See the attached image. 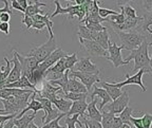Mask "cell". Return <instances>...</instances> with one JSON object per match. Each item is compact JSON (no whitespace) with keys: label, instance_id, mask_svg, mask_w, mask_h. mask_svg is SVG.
I'll use <instances>...</instances> for the list:
<instances>
[{"label":"cell","instance_id":"obj_46","mask_svg":"<svg viewBox=\"0 0 152 128\" xmlns=\"http://www.w3.org/2000/svg\"><path fill=\"white\" fill-rule=\"evenodd\" d=\"M17 114H10V115H0V125L4 124L5 122H7L9 120H12L16 118Z\"/></svg>","mask_w":152,"mask_h":128},{"label":"cell","instance_id":"obj_12","mask_svg":"<svg viewBox=\"0 0 152 128\" xmlns=\"http://www.w3.org/2000/svg\"><path fill=\"white\" fill-rule=\"evenodd\" d=\"M79 43L81 46L85 47L87 52L92 56H100V57H107L108 51L102 49L96 41L94 40H86V39H81L79 38Z\"/></svg>","mask_w":152,"mask_h":128},{"label":"cell","instance_id":"obj_7","mask_svg":"<svg viewBox=\"0 0 152 128\" xmlns=\"http://www.w3.org/2000/svg\"><path fill=\"white\" fill-rule=\"evenodd\" d=\"M129 101H130L129 93H128V91H127V90H125L123 93H121V96L117 97L115 101H113L112 103H109V104H107L106 106L104 107V108H106V109H104V111L111 112V113H113L114 115H115V114H117V113H121V112L123 111L126 107H128ZM102 110H104V109H102Z\"/></svg>","mask_w":152,"mask_h":128},{"label":"cell","instance_id":"obj_33","mask_svg":"<svg viewBox=\"0 0 152 128\" xmlns=\"http://www.w3.org/2000/svg\"><path fill=\"white\" fill-rule=\"evenodd\" d=\"M64 67H66V70H72L74 68V66L76 65V63L78 62V58H77V55L76 53H73L71 55H66L64 58Z\"/></svg>","mask_w":152,"mask_h":128},{"label":"cell","instance_id":"obj_11","mask_svg":"<svg viewBox=\"0 0 152 128\" xmlns=\"http://www.w3.org/2000/svg\"><path fill=\"white\" fill-rule=\"evenodd\" d=\"M66 55H69V54H68L66 52H64L61 48H57L56 50H55L54 52L51 53V54L49 55V56H48L42 63H40V64L38 65V67L45 72L48 69L51 68L53 65H55L58 60H61V58L66 57Z\"/></svg>","mask_w":152,"mask_h":128},{"label":"cell","instance_id":"obj_39","mask_svg":"<svg viewBox=\"0 0 152 128\" xmlns=\"http://www.w3.org/2000/svg\"><path fill=\"white\" fill-rule=\"evenodd\" d=\"M142 128H151L152 114L148 113V112H145L142 118Z\"/></svg>","mask_w":152,"mask_h":128},{"label":"cell","instance_id":"obj_53","mask_svg":"<svg viewBox=\"0 0 152 128\" xmlns=\"http://www.w3.org/2000/svg\"><path fill=\"white\" fill-rule=\"evenodd\" d=\"M66 128H76L75 124H69V125H66Z\"/></svg>","mask_w":152,"mask_h":128},{"label":"cell","instance_id":"obj_16","mask_svg":"<svg viewBox=\"0 0 152 128\" xmlns=\"http://www.w3.org/2000/svg\"><path fill=\"white\" fill-rule=\"evenodd\" d=\"M2 88H17V89H28V90H33L35 93H38L37 88L34 85H32L28 79L26 77V76L21 75V77L19 78L18 81L15 82V83L9 84V85L3 86Z\"/></svg>","mask_w":152,"mask_h":128},{"label":"cell","instance_id":"obj_21","mask_svg":"<svg viewBox=\"0 0 152 128\" xmlns=\"http://www.w3.org/2000/svg\"><path fill=\"white\" fill-rule=\"evenodd\" d=\"M100 85H102V89L107 91V93L109 94V96L111 97L112 101H115L117 97H119L123 93V91L119 88L114 87L111 83H107V82H102L100 81Z\"/></svg>","mask_w":152,"mask_h":128},{"label":"cell","instance_id":"obj_27","mask_svg":"<svg viewBox=\"0 0 152 128\" xmlns=\"http://www.w3.org/2000/svg\"><path fill=\"white\" fill-rule=\"evenodd\" d=\"M95 34H96L95 32H92V31H90V30H88V29L86 28V26L80 24V26H78V33H77V35H78V37L81 38V39L94 40Z\"/></svg>","mask_w":152,"mask_h":128},{"label":"cell","instance_id":"obj_15","mask_svg":"<svg viewBox=\"0 0 152 128\" xmlns=\"http://www.w3.org/2000/svg\"><path fill=\"white\" fill-rule=\"evenodd\" d=\"M95 96L99 97L100 100H102V102H100V104H99V111L104 109V107L107 104H109V103H111V101H112L111 97H110L109 94L107 93V91L104 90V89H102V88L97 87V86H94V90L91 93V100L95 99Z\"/></svg>","mask_w":152,"mask_h":128},{"label":"cell","instance_id":"obj_17","mask_svg":"<svg viewBox=\"0 0 152 128\" xmlns=\"http://www.w3.org/2000/svg\"><path fill=\"white\" fill-rule=\"evenodd\" d=\"M87 107H88V103H87L86 100L73 102L69 112L66 113V116L73 115V114H79L80 116H83L85 115L86 110H87Z\"/></svg>","mask_w":152,"mask_h":128},{"label":"cell","instance_id":"obj_54","mask_svg":"<svg viewBox=\"0 0 152 128\" xmlns=\"http://www.w3.org/2000/svg\"><path fill=\"white\" fill-rule=\"evenodd\" d=\"M150 68H151V73H152V54L150 56Z\"/></svg>","mask_w":152,"mask_h":128},{"label":"cell","instance_id":"obj_31","mask_svg":"<svg viewBox=\"0 0 152 128\" xmlns=\"http://www.w3.org/2000/svg\"><path fill=\"white\" fill-rule=\"evenodd\" d=\"M138 26L142 28V31H147L148 29H149V26H152V11L144 13L142 24Z\"/></svg>","mask_w":152,"mask_h":128},{"label":"cell","instance_id":"obj_52","mask_svg":"<svg viewBox=\"0 0 152 128\" xmlns=\"http://www.w3.org/2000/svg\"><path fill=\"white\" fill-rule=\"evenodd\" d=\"M121 128H133V127L130 125H128V124H123V126H121Z\"/></svg>","mask_w":152,"mask_h":128},{"label":"cell","instance_id":"obj_20","mask_svg":"<svg viewBox=\"0 0 152 128\" xmlns=\"http://www.w3.org/2000/svg\"><path fill=\"white\" fill-rule=\"evenodd\" d=\"M68 92L71 93H89L86 89V87L74 77H69L68 82Z\"/></svg>","mask_w":152,"mask_h":128},{"label":"cell","instance_id":"obj_50","mask_svg":"<svg viewBox=\"0 0 152 128\" xmlns=\"http://www.w3.org/2000/svg\"><path fill=\"white\" fill-rule=\"evenodd\" d=\"M14 119L12 120H9L7 122H5L4 125H3V128H14V121H13Z\"/></svg>","mask_w":152,"mask_h":128},{"label":"cell","instance_id":"obj_25","mask_svg":"<svg viewBox=\"0 0 152 128\" xmlns=\"http://www.w3.org/2000/svg\"><path fill=\"white\" fill-rule=\"evenodd\" d=\"M40 7H47V4L43 2H39V1H34L33 4H28L26 10L24 11L23 14L26 16H30V17H33L37 14H40L41 11H40Z\"/></svg>","mask_w":152,"mask_h":128},{"label":"cell","instance_id":"obj_32","mask_svg":"<svg viewBox=\"0 0 152 128\" xmlns=\"http://www.w3.org/2000/svg\"><path fill=\"white\" fill-rule=\"evenodd\" d=\"M132 112H133V109L131 108V107H126L125 109L123 110V111L119 113V119L123 121L124 124H128V125L132 126L131 125V122H130V119H131V116H132ZM133 127V126H132Z\"/></svg>","mask_w":152,"mask_h":128},{"label":"cell","instance_id":"obj_28","mask_svg":"<svg viewBox=\"0 0 152 128\" xmlns=\"http://www.w3.org/2000/svg\"><path fill=\"white\" fill-rule=\"evenodd\" d=\"M114 116L115 115H114L113 113H111V112L102 110V121H100V124H102V128H112V123H113Z\"/></svg>","mask_w":152,"mask_h":128},{"label":"cell","instance_id":"obj_44","mask_svg":"<svg viewBox=\"0 0 152 128\" xmlns=\"http://www.w3.org/2000/svg\"><path fill=\"white\" fill-rule=\"evenodd\" d=\"M140 4L144 7L145 12H150V11H152V0H150V1H140Z\"/></svg>","mask_w":152,"mask_h":128},{"label":"cell","instance_id":"obj_55","mask_svg":"<svg viewBox=\"0 0 152 128\" xmlns=\"http://www.w3.org/2000/svg\"><path fill=\"white\" fill-rule=\"evenodd\" d=\"M147 31H148V32H149V33H150V34H152V30H151V29H150V28H149V29H148ZM149 46H152V43H149Z\"/></svg>","mask_w":152,"mask_h":128},{"label":"cell","instance_id":"obj_9","mask_svg":"<svg viewBox=\"0 0 152 128\" xmlns=\"http://www.w3.org/2000/svg\"><path fill=\"white\" fill-rule=\"evenodd\" d=\"M121 50H123V47L121 46H117L115 43H109V47H108V54L106 60H110V62L113 64V66L115 68H118L124 65H127L126 63L124 62L123 57H121Z\"/></svg>","mask_w":152,"mask_h":128},{"label":"cell","instance_id":"obj_29","mask_svg":"<svg viewBox=\"0 0 152 128\" xmlns=\"http://www.w3.org/2000/svg\"><path fill=\"white\" fill-rule=\"evenodd\" d=\"M119 9L121 10V13L125 15L126 18H136V17H138L136 15V10L132 5L128 4V3H126V4H119Z\"/></svg>","mask_w":152,"mask_h":128},{"label":"cell","instance_id":"obj_8","mask_svg":"<svg viewBox=\"0 0 152 128\" xmlns=\"http://www.w3.org/2000/svg\"><path fill=\"white\" fill-rule=\"evenodd\" d=\"M69 77H74L76 79H78L86 87L88 92L92 89V87L94 86L95 83H100V78L98 75L83 73V72H78V71H73V70H70Z\"/></svg>","mask_w":152,"mask_h":128},{"label":"cell","instance_id":"obj_38","mask_svg":"<svg viewBox=\"0 0 152 128\" xmlns=\"http://www.w3.org/2000/svg\"><path fill=\"white\" fill-rule=\"evenodd\" d=\"M118 13L116 11H113V10H108V9H104V7H99L98 10V15H99L102 18L106 19L110 16H113V15H117Z\"/></svg>","mask_w":152,"mask_h":128},{"label":"cell","instance_id":"obj_51","mask_svg":"<svg viewBox=\"0 0 152 128\" xmlns=\"http://www.w3.org/2000/svg\"><path fill=\"white\" fill-rule=\"evenodd\" d=\"M26 128H39V127H38V126L36 125V124L34 123V122H31V123L28 124V126Z\"/></svg>","mask_w":152,"mask_h":128},{"label":"cell","instance_id":"obj_13","mask_svg":"<svg viewBox=\"0 0 152 128\" xmlns=\"http://www.w3.org/2000/svg\"><path fill=\"white\" fill-rule=\"evenodd\" d=\"M12 64H13L12 70H11V72H10V75L7 76V82H5V85L15 83V82L18 81L19 78L21 77V75H22V74H21V65H20L18 58H17V56L14 54V53H13Z\"/></svg>","mask_w":152,"mask_h":128},{"label":"cell","instance_id":"obj_35","mask_svg":"<svg viewBox=\"0 0 152 128\" xmlns=\"http://www.w3.org/2000/svg\"><path fill=\"white\" fill-rule=\"evenodd\" d=\"M66 113H60V115L58 116V118H56L55 120L51 121L50 123L45 124V125H43L41 128H66V126H60L59 125L60 119H62V118H64V116H66Z\"/></svg>","mask_w":152,"mask_h":128},{"label":"cell","instance_id":"obj_40","mask_svg":"<svg viewBox=\"0 0 152 128\" xmlns=\"http://www.w3.org/2000/svg\"><path fill=\"white\" fill-rule=\"evenodd\" d=\"M130 122L133 128H142V118H133V116H131Z\"/></svg>","mask_w":152,"mask_h":128},{"label":"cell","instance_id":"obj_34","mask_svg":"<svg viewBox=\"0 0 152 128\" xmlns=\"http://www.w3.org/2000/svg\"><path fill=\"white\" fill-rule=\"evenodd\" d=\"M64 58H61L60 60L56 63L55 65H53L51 68H49L45 71V73H50V72H56V73H64L66 72V67H64Z\"/></svg>","mask_w":152,"mask_h":128},{"label":"cell","instance_id":"obj_49","mask_svg":"<svg viewBox=\"0 0 152 128\" xmlns=\"http://www.w3.org/2000/svg\"><path fill=\"white\" fill-rule=\"evenodd\" d=\"M19 4H20V7H21V9L23 10V12L26 10V7H28V0H18Z\"/></svg>","mask_w":152,"mask_h":128},{"label":"cell","instance_id":"obj_10","mask_svg":"<svg viewBox=\"0 0 152 128\" xmlns=\"http://www.w3.org/2000/svg\"><path fill=\"white\" fill-rule=\"evenodd\" d=\"M72 70L73 71L83 72V73L95 74V75H99L100 73L99 68L91 62L90 57H83V58L78 60V62L76 63V65Z\"/></svg>","mask_w":152,"mask_h":128},{"label":"cell","instance_id":"obj_3","mask_svg":"<svg viewBox=\"0 0 152 128\" xmlns=\"http://www.w3.org/2000/svg\"><path fill=\"white\" fill-rule=\"evenodd\" d=\"M116 34L121 39V47L124 50H135L144 41L147 40L146 36H144L140 32H116Z\"/></svg>","mask_w":152,"mask_h":128},{"label":"cell","instance_id":"obj_36","mask_svg":"<svg viewBox=\"0 0 152 128\" xmlns=\"http://www.w3.org/2000/svg\"><path fill=\"white\" fill-rule=\"evenodd\" d=\"M80 118L83 119V121H81L83 125L85 124V125H87L89 128H102L100 122H96V121H93V120L87 119L85 116H80Z\"/></svg>","mask_w":152,"mask_h":128},{"label":"cell","instance_id":"obj_56","mask_svg":"<svg viewBox=\"0 0 152 128\" xmlns=\"http://www.w3.org/2000/svg\"><path fill=\"white\" fill-rule=\"evenodd\" d=\"M3 125H4V124H2V125H0V128H3Z\"/></svg>","mask_w":152,"mask_h":128},{"label":"cell","instance_id":"obj_42","mask_svg":"<svg viewBox=\"0 0 152 128\" xmlns=\"http://www.w3.org/2000/svg\"><path fill=\"white\" fill-rule=\"evenodd\" d=\"M45 28V24H43L40 20H34V24L32 26V29H35V30H38V31H41Z\"/></svg>","mask_w":152,"mask_h":128},{"label":"cell","instance_id":"obj_22","mask_svg":"<svg viewBox=\"0 0 152 128\" xmlns=\"http://www.w3.org/2000/svg\"><path fill=\"white\" fill-rule=\"evenodd\" d=\"M5 62V66L0 67V88H2L5 85L7 76L10 75V72L12 70V60H9L7 57L3 58Z\"/></svg>","mask_w":152,"mask_h":128},{"label":"cell","instance_id":"obj_19","mask_svg":"<svg viewBox=\"0 0 152 128\" xmlns=\"http://www.w3.org/2000/svg\"><path fill=\"white\" fill-rule=\"evenodd\" d=\"M35 93V92H34ZM34 93L32 94V96H31V102H28V106L24 108L22 111H20L18 114L16 115V118L15 119H19V118H21L23 114H26V112H28V111H31V110H33V113H37V111L38 110H42V106H41V104L39 102H38L37 100L35 99V95H34Z\"/></svg>","mask_w":152,"mask_h":128},{"label":"cell","instance_id":"obj_47","mask_svg":"<svg viewBox=\"0 0 152 128\" xmlns=\"http://www.w3.org/2000/svg\"><path fill=\"white\" fill-rule=\"evenodd\" d=\"M11 13H1L0 14V20H1V22H9L10 19H11Z\"/></svg>","mask_w":152,"mask_h":128},{"label":"cell","instance_id":"obj_58","mask_svg":"<svg viewBox=\"0 0 152 128\" xmlns=\"http://www.w3.org/2000/svg\"><path fill=\"white\" fill-rule=\"evenodd\" d=\"M14 128H17V127H16V126H14Z\"/></svg>","mask_w":152,"mask_h":128},{"label":"cell","instance_id":"obj_41","mask_svg":"<svg viewBox=\"0 0 152 128\" xmlns=\"http://www.w3.org/2000/svg\"><path fill=\"white\" fill-rule=\"evenodd\" d=\"M22 24H26V28L30 30V29H32V26H33L34 24V20H33V17H30V16H26L24 15L23 19H22Z\"/></svg>","mask_w":152,"mask_h":128},{"label":"cell","instance_id":"obj_14","mask_svg":"<svg viewBox=\"0 0 152 128\" xmlns=\"http://www.w3.org/2000/svg\"><path fill=\"white\" fill-rule=\"evenodd\" d=\"M98 100L97 99H93L91 100V102L88 104V107H87V114L83 115L87 119L93 120V121L96 122H100L102 121V112L99 111L97 107H96V104H97Z\"/></svg>","mask_w":152,"mask_h":128},{"label":"cell","instance_id":"obj_57","mask_svg":"<svg viewBox=\"0 0 152 128\" xmlns=\"http://www.w3.org/2000/svg\"><path fill=\"white\" fill-rule=\"evenodd\" d=\"M83 125H85V124H83ZM85 127H86V128H89V127H88V126H87V125H85Z\"/></svg>","mask_w":152,"mask_h":128},{"label":"cell","instance_id":"obj_37","mask_svg":"<svg viewBox=\"0 0 152 128\" xmlns=\"http://www.w3.org/2000/svg\"><path fill=\"white\" fill-rule=\"evenodd\" d=\"M85 26L88 30H90V31H92V32H95V33L106 31V30H107V26H102L100 24H86Z\"/></svg>","mask_w":152,"mask_h":128},{"label":"cell","instance_id":"obj_48","mask_svg":"<svg viewBox=\"0 0 152 128\" xmlns=\"http://www.w3.org/2000/svg\"><path fill=\"white\" fill-rule=\"evenodd\" d=\"M11 4H12V7L14 10H16V11H20V12L24 13L23 10L21 9V7H20V4H19L18 0H13V1H11Z\"/></svg>","mask_w":152,"mask_h":128},{"label":"cell","instance_id":"obj_45","mask_svg":"<svg viewBox=\"0 0 152 128\" xmlns=\"http://www.w3.org/2000/svg\"><path fill=\"white\" fill-rule=\"evenodd\" d=\"M123 121L119 119V116H114L113 119V123H112V128H121L123 126Z\"/></svg>","mask_w":152,"mask_h":128},{"label":"cell","instance_id":"obj_43","mask_svg":"<svg viewBox=\"0 0 152 128\" xmlns=\"http://www.w3.org/2000/svg\"><path fill=\"white\" fill-rule=\"evenodd\" d=\"M0 32L4 33L5 35H10V24H9V22H1V24H0Z\"/></svg>","mask_w":152,"mask_h":128},{"label":"cell","instance_id":"obj_18","mask_svg":"<svg viewBox=\"0 0 152 128\" xmlns=\"http://www.w3.org/2000/svg\"><path fill=\"white\" fill-rule=\"evenodd\" d=\"M51 103L53 104V106H55V108H56L58 111H61V113L66 114L69 112L73 102H71V101H69V100H66V99H64V97L58 95V96L55 97Z\"/></svg>","mask_w":152,"mask_h":128},{"label":"cell","instance_id":"obj_23","mask_svg":"<svg viewBox=\"0 0 152 128\" xmlns=\"http://www.w3.org/2000/svg\"><path fill=\"white\" fill-rule=\"evenodd\" d=\"M94 41L98 43L102 49L104 50H108V47H109V43H110V38H109V33H108V30L102 32H97L95 34L94 37Z\"/></svg>","mask_w":152,"mask_h":128},{"label":"cell","instance_id":"obj_24","mask_svg":"<svg viewBox=\"0 0 152 128\" xmlns=\"http://www.w3.org/2000/svg\"><path fill=\"white\" fill-rule=\"evenodd\" d=\"M35 113H26L19 118V119H14V125L16 126L17 128H26L28 126V124L33 122V120L35 119Z\"/></svg>","mask_w":152,"mask_h":128},{"label":"cell","instance_id":"obj_6","mask_svg":"<svg viewBox=\"0 0 152 128\" xmlns=\"http://www.w3.org/2000/svg\"><path fill=\"white\" fill-rule=\"evenodd\" d=\"M13 53L17 56L19 63L21 65V74L23 76H26L28 79H30V77L32 75V72L37 68L39 63L35 58H33V57H28V56H24L22 54H19L17 51H14Z\"/></svg>","mask_w":152,"mask_h":128},{"label":"cell","instance_id":"obj_30","mask_svg":"<svg viewBox=\"0 0 152 128\" xmlns=\"http://www.w3.org/2000/svg\"><path fill=\"white\" fill-rule=\"evenodd\" d=\"M59 96L64 97L66 100H69L71 102H76V101H83V100H87V96H88V93H71V92H68V93H62L60 94Z\"/></svg>","mask_w":152,"mask_h":128},{"label":"cell","instance_id":"obj_2","mask_svg":"<svg viewBox=\"0 0 152 128\" xmlns=\"http://www.w3.org/2000/svg\"><path fill=\"white\" fill-rule=\"evenodd\" d=\"M56 49H57L56 38H55V36H53V37H49V39H48L43 45L39 46V47L33 48L28 53L22 54V55L28 56V57H33V58H35V60L40 64V63H42L51 53L54 52Z\"/></svg>","mask_w":152,"mask_h":128},{"label":"cell","instance_id":"obj_1","mask_svg":"<svg viewBox=\"0 0 152 128\" xmlns=\"http://www.w3.org/2000/svg\"><path fill=\"white\" fill-rule=\"evenodd\" d=\"M148 48H149V43L147 40L144 41L137 49L130 51V55L127 56V58L124 62L126 64H129L131 60H134V67H133V71L137 72L140 69H146L151 73V68H150V56L148 52Z\"/></svg>","mask_w":152,"mask_h":128},{"label":"cell","instance_id":"obj_4","mask_svg":"<svg viewBox=\"0 0 152 128\" xmlns=\"http://www.w3.org/2000/svg\"><path fill=\"white\" fill-rule=\"evenodd\" d=\"M55 5H56V10H55V12L51 15V18H54L55 16L59 14H68L69 15V18L72 19L73 17H77L78 18L79 21H83V18L86 17V10L83 7V4L80 5H77V4H68V7L64 9L60 5V2L59 1H54Z\"/></svg>","mask_w":152,"mask_h":128},{"label":"cell","instance_id":"obj_5","mask_svg":"<svg viewBox=\"0 0 152 128\" xmlns=\"http://www.w3.org/2000/svg\"><path fill=\"white\" fill-rule=\"evenodd\" d=\"M145 73H150V72L148 71V70H146V69H140V70H138V71L132 76H130L127 73L126 79H125V81L121 82V83H111V84L114 87L119 88V89H121V87H124V86H127V85H137L140 87L142 92H146V91H147V87L142 84V75Z\"/></svg>","mask_w":152,"mask_h":128},{"label":"cell","instance_id":"obj_26","mask_svg":"<svg viewBox=\"0 0 152 128\" xmlns=\"http://www.w3.org/2000/svg\"><path fill=\"white\" fill-rule=\"evenodd\" d=\"M69 72L70 70H66L64 76H62L60 79H57V81H53V82H49L52 86H57L59 87L62 90V92L68 93V82H69Z\"/></svg>","mask_w":152,"mask_h":128}]
</instances>
